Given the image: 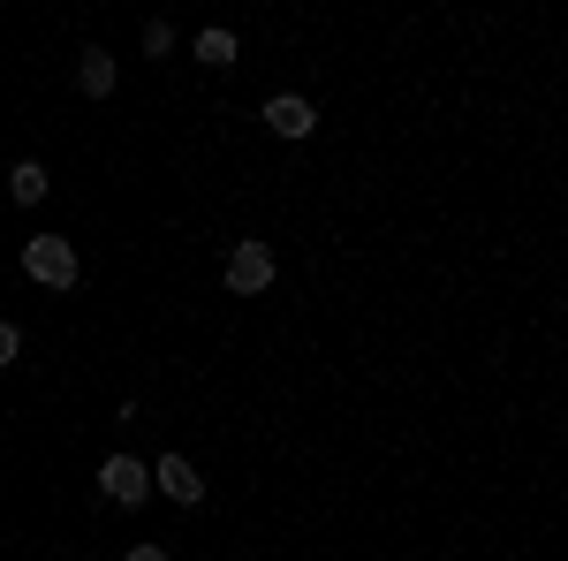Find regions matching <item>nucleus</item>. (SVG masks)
<instances>
[{
	"mask_svg": "<svg viewBox=\"0 0 568 561\" xmlns=\"http://www.w3.org/2000/svg\"><path fill=\"white\" fill-rule=\"evenodd\" d=\"M114 77H122V69H114V53H106V46H91L84 61H77V84H84L91 99H106V91H114Z\"/></svg>",
	"mask_w": 568,
	"mask_h": 561,
	"instance_id": "423d86ee",
	"label": "nucleus"
},
{
	"mask_svg": "<svg viewBox=\"0 0 568 561\" xmlns=\"http://www.w3.org/2000/svg\"><path fill=\"white\" fill-rule=\"evenodd\" d=\"M144 53H152V61H168V53H175V23H168V16H152V23H144Z\"/></svg>",
	"mask_w": 568,
	"mask_h": 561,
	"instance_id": "1a4fd4ad",
	"label": "nucleus"
},
{
	"mask_svg": "<svg viewBox=\"0 0 568 561\" xmlns=\"http://www.w3.org/2000/svg\"><path fill=\"white\" fill-rule=\"evenodd\" d=\"M23 273H31L39 289H77V251H69L61 236H31V243H23Z\"/></svg>",
	"mask_w": 568,
	"mask_h": 561,
	"instance_id": "f257e3e1",
	"label": "nucleus"
},
{
	"mask_svg": "<svg viewBox=\"0 0 568 561\" xmlns=\"http://www.w3.org/2000/svg\"><path fill=\"white\" fill-rule=\"evenodd\" d=\"M122 561H168V547H130Z\"/></svg>",
	"mask_w": 568,
	"mask_h": 561,
	"instance_id": "9b49d317",
	"label": "nucleus"
},
{
	"mask_svg": "<svg viewBox=\"0 0 568 561\" xmlns=\"http://www.w3.org/2000/svg\"><path fill=\"white\" fill-rule=\"evenodd\" d=\"M190 46H197V61H205V69H227V61H235V31H220V23H205Z\"/></svg>",
	"mask_w": 568,
	"mask_h": 561,
	"instance_id": "0eeeda50",
	"label": "nucleus"
},
{
	"mask_svg": "<svg viewBox=\"0 0 568 561\" xmlns=\"http://www.w3.org/2000/svg\"><path fill=\"white\" fill-rule=\"evenodd\" d=\"M265 130L273 137H311L318 130V107L296 99V91H281V99H265Z\"/></svg>",
	"mask_w": 568,
	"mask_h": 561,
	"instance_id": "39448f33",
	"label": "nucleus"
},
{
	"mask_svg": "<svg viewBox=\"0 0 568 561\" xmlns=\"http://www.w3.org/2000/svg\"><path fill=\"white\" fill-rule=\"evenodd\" d=\"M273 281H281L273 243H235V251H227V289H235V297H265Z\"/></svg>",
	"mask_w": 568,
	"mask_h": 561,
	"instance_id": "f03ea898",
	"label": "nucleus"
},
{
	"mask_svg": "<svg viewBox=\"0 0 568 561\" xmlns=\"http://www.w3.org/2000/svg\"><path fill=\"white\" fill-rule=\"evenodd\" d=\"M16 349H23V334H16V319H0V364H16Z\"/></svg>",
	"mask_w": 568,
	"mask_h": 561,
	"instance_id": "9d476101",
	"label": "nucleus"
},
{
	"mask_svg": "<svg viewBox=\"0 0 568 561\" xmlns=\"http://www.w3.org/2000/svg\"><path fill=\"white\" fill-rule=\"evenodd\" d=\"M8 190H16V206H39L45 198V168L39 160H16V168H8Z\"/></svg>",
	"mask_w": 568,
	"mask_h": 561,
	"instance_id": "6e6552de",
	"label": "nucleus"
},
{
	"mask_svg": "<svg viewBox=\"0 0 568 561\" xmlns=\"http://www.w3.org/2000/svg\"><path fill=\"white\" fill-rule=\"evenodd\" d=\"M99 493H106L114 509H136V501L152 493V463H136V455H106V463H99Z\"/></svg>",
	"mask_w": 568,
	"mask_h": 561,
	"instance_id": "7ed1b4c3",
	"label": "nucleus"
},
{
	"mask_svg": "<svg viewBox=\"0 0 568 561\" xmlns=\"http://www.w3.org/2000/svg\"><path fill=\"white\" fill-rule=\"evenodd\" d=\"M152 485H160L168 501H182V509H197V501H205V478H197V463H190V455H160Z\"/></svg>",
	"mask_w": 568,
	"mask_h": 561,
	"instance_id": "20e7f679",
	"label": "nucleus"
}]
</instances>
